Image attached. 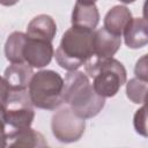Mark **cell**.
<instances>
[{
    "label": "cell",
    "instance_id": "6da1fadb",
    "mask_svg": "<svg viewBox=\"0 0 148 148\" xmlns=\"http://www.w3.org/2000/svg\"><path fill=\"white\" fill-rule=\"evenodd\" d=\"M62 102L83 119L97 116L105 105V98L95 91L88 75L79 71H69L66 74Z\"/></svg>",
    "mask_w": 148,
    "mask_h": 148
},
{
    "label": "cell",
    "instance_id": "7a4b0ae2",
    "mask_svg": "<svg viewBox=\"0 0 148 148\" xmlns=\"http://www.w3.org/2000/svg\"><path fill=\"white\" fill-rule=\"evenodd\" d=\"M94 31L76 27L65 31L54 53L56 61L61 68L68 72L76 71L92 57Z\"/></svg>",
    "mask_w": 148,
    "mask_h": 148
},
{
    "label": "cell",
    "instance_id": "3957f363",
    "mask_svg": "<svg viewBox=\"0 0 148 148\" xmlns=\"http://www.w3.org/2000/svg\"><path fill=\"white\" fill-rule=\"evenodd\" d=\"M84 71L88 77L92 79L91 84L95 91L104 98L117 95L126 82L124 65L113 58L99 60L91 57L86 61Z\"/></svg>",
    "mask_w": 148,
    "mask_h": 148
},
{
    "label": "cell",
    "instance_id": "277c9868",
    "mask_svg": "<svg viewBox=\"0 0 148 148\" xmlns=\"http://www.w3.org/2000/svg\"><path fill=\"white\" fill-rule=\"evenodd\" d=\"M64 79L51 69L34 73L28 86V92L34 106L43 110H54L62 102Z\"/></svg>",
    "mask_w": 148,
    "mask_h": 148
},
{
    "label": "cell",
    "instance_id": "5b68a950",
    "mask_svg": "<svg viewBox=\"0 0 148 148\" xmlns=\"http://www.w3.org/2000/svg\"><path fill=\"white\" fill-rule=\"evenodd\" d=\"M29 97L28 89H12L8 101L5 105L6 123L13 130H22L30 127L35 118V111Z\"/></svg>",
    "mask_w": 148,
    "mask_h": 148
},
{
    "label": "cell",
    "instance_id": "8992f818",
    "mask_svg": "<svg viewBox=\"0 0 148 148\" xmlns=\"http://www.w3.org/2000/svg\"><path fill=\"white\" fill-rule=\"evenodd\" d=\"M51 130L54 138L64 143L75 142L81 139L86 130V120L68 108L59 109L51 120Z\"/></svg>",
    "mask_w": 148,
    "mask_h": 148
},
{
    "label": "cell",
    "instance_id": "52a82bcc",
    "mask_svg": "<svg viewBox=\"0 0 148 148\" xmlns=\"http://www.w3.org/2000/svg\"><path fill=\"white\" fill-rule=\"evenodd\" d=\"M53 56L54 50L52 42L29 38L27 36L23 47V59L29 66L32 68H43L51 62Z\"/></svg>",
    "mask_w": 148,
    "mask_h": 148
},
{
    "label": "cell",
    "instance_id": "ba28073f",
    "mask_svg": "<svg viewBox=\"0 0 148 148\" xmlns=\"http://www.w3.org/2000/svg\"><path fill=\"white\" fill-rule=\"evenodd\" d=\"M121 45V36H117L108 31L105 28H101L94 31L92 37V47L94 54L92 58L103 60L113 58Z\"/></svg>",
    "mask_w": 148,
    "mask_h": 148
},
{
    "label": "cell",
    "instance_id": "9c48e42d",
    "mask_svg": "<svg viewBox=\"0 0 148 148\" xmlns=\"http://www.w3.org/2000/svg\"><path fill=\"white\" fill-rule=\"evenodd\" d=\"M99 22V12L95 3H75L72 13V27L94 31Z\"/></svg>",
    "mask_w": 148,
    "mask_h": 148
},
{
    "label": "cell",
    "instance_id": "30bf717a",
    "mask_svg": "<svg viewBox=\"0 0 148 148\" xmlns=\"http://www.w3.org/2000/svg\"><path fill=\"white\" fill-rule=\"evenodd\" d=\"M57 34V24L54 20L46 14L35 16L27 27V36L29 38L44 39L52 42Z\"/></svg>",
    "mask_w": 148,
    "mask_h": 148
},
{
    "label": "cell",
    "instance_id": "8fae6325",
    "mask_svg": "<svg viewBox=\"0 0 148 148\" xmlns=\"http://www.w3.org/2000/svg\"><path fill=\"white\" fill-rule=\"evenodd\" d=\"M46 147L44 135L31 127L13 130L7 133V147Z\"/></svg>",
    "mask_w": 148,
    "mask_h": 148
},
{
    "label": "cell",
    "instance_id": "7c38bea8",
    "mask_svg": "<svg viewBox=\"0 0 148 148\" xmlns=\"http://www.w3.org/2000/svg\"><path fill=\"white\" fill-rule=\"evenodd\" d=\"M125 44L130 49H141L148 43L147 21L143 17H132L124 32Z\"/></svg>",
    "mask_w": 148,
    "mask_h": 148
},
{
    "label": "cell",
    "instance_id": "4fadbf2b",
    "mask_svg": "<svg viewBox=\"0 0 148 148\" xmlns=\"http://www.w3.org/2000/svg\"><path fill=\"white\" fill-rule=\"evenodd\" d=\"M32 74V67L27 62H12V65L6 68L3 77L12 89L23 90L28 89Z\"/></svg>",
    "mask_w": 148,
    "mask_h": 148
},
{
    "label": "cell",
    "instance_id": "5bb4252c",
    "mask_svg": "<svg viewBox=\"0 0 148 148\" xmlns=\"http://www.w3.org/2000/svg\"><path fill=\"white\" fill-rule=\"evenodd\" d=\"M132 20V13L125 6H114L112 7L104 17V27L108 31L113 35L121 36L126 25Z\"/></svg>",
    "mask_w": 148,
    "mask_h": 148
},
{
    "label": "cell",
    "instance_id": "9a60e30c",
    "mask_svg": "<svg viewBox=\"0 0 148 148\" xmlns=\"http://www.w3.org/2000/svg\"><path fill=\"white\" fill-rule=\"evenodd\" d=\"M27 35L21 31L12 32L5 43V56L10 62H24L23 47Z\"/></svg>",
    "mask_w": 148,
    "mask_h": 148
},
{
    "label": "cell",
    "instance_id": "2e32d148",
    "mask_svg": "<svg viewBox=\"0 0 148 148\" xmlns=\"http://www.w3.org/2000/svg\"><path fill=\"white\" fill-rule=\"evenodd\" d=\"M148 81L134 77L131 79L126 84V95L128 99L135 104H143L147 95Z\"/></svg>",
    "mask_w": 148,
    "mask_h": 148
},
{
    "label": "cell",
    "instance_id": "e0dca14e",
    "mask_svg": "<svg viewBox=\"0 0 148 148\" xmlns=\"http://www.w3.org/2000/svg\"><path fill=\"white\" fill-rule=\"evenodd\" d=\"M133 124H134V128H135L136 133H139L146 138L147 136V112H146L145 103L140 109L136 110V112L134 114Z\"/></svg>",
    "mask_w": 148,
    "mask_h": 148
},
{
    "label": "cell",
    "instance_id": "ac0fdd59",
    "mask_svg": "<svg viewBox=\"0 0 148 148\" xmlns=\"http://www.w3.org/2000/svg\"><path fill=\"white\" fill-rule=\"evenodd\" d=\"M134 73H135V77L148 81V68H147V54H143L135 65L134 68Z\"/></svg>",
    "mask_w": 148,
    "mask_h": 148
},
{
    "label": "cell",
    "instance_id": "d6986e66",
    "mask_svg": "<svg viewBox=\"0 0 148 148\" xmlns=\"http://www.w3.org/2000/svg\"><path fill=\"white\" fill-rule=\"evenodd\" d=\"M6 109L2 104H0V148L7 147V132H6Z\"/></svg>",
    "mask_w": 148,
    "mask_h": 148
},
{
    "label": "cell",
    "instance_id": "ffe728a7",
    "mask_svg": "<svg viewBox=\"0 0 148 148\" xmlns=\"http://www.w3.org/2000/svg\"><path fill=\"white\" fill-rule=\"evenodd\" d=\"M10 91H12V88L9 87L8 82L5 80V77L0 76V104H2L3 106L8 101Z\"/></svg>",
    "mask_w": 148,
    "mask_h": 148
},
{
    "label": "cell",
    "instance_id": "44dd1931",
    "mask_svg": "<svg viewBox=\"0 0 148 148\" xmlns=\"http://www.w3.org/2000/svg\"><path fill=\"white\" fill-rule=\"evenodd\" d=\"M18 1H20V0H0V5L6 6V7H9V6L16 5Z\"/></svg>",
    "mask_w": 148,
    "mask_h": 148
},
{
    "label": "cell",
    "instance_id": "7402d4cb",
    "mask_svg": "<svg viewBox=\"0 0 148 148\" xmlns=\"http://www.w3.org/2000/svg\"><path fill=\"white\" fill-rule=\"evenodd\" d=\"M77 2H82V3H95L97 0H76Z\"/></svg>",
    "mask_w": 148,
    "mask_h": 148
},
{
    "label": "cell",
    "instance_id": "603a6c76",
    "mask_svg": "<svg viewBox=\"0 0 148 148\" xmlns=\"http://www.w3.org/2000/svg\"><path fill=\"white\" fill-rule=\"evenodd\" d=\"M120 2H124V3H132V2H134L135 0H119Z\"/></svg>",
    "mask_w": 148,
    "mask_h": 148
}]
</instances>
